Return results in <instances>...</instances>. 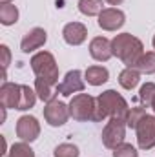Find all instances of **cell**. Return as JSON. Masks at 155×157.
Listing matches in <instances>:
<instances>
[{"label": "cell", "instance_id": "obj_23", "mask_svg": "<svg viewBox=\"0 0 155 157\" xmlns=\"http://www.w3.org/2000/svg\"><path fill=\"white\" fill-rule=\"evenodd\" d=\"M139 99H141V102H142V106H152V102H153L155 99V84L153 82H146V84H142L141 86V90H139Z\"/></svg>", "mask_w": 155, "mask_h": 157}, {"label": "cell", "instance_id": "obj_2", "mask_svg": "<svg viewBox=\"0 0 155 157\" xmlns=\"http://www.w3.org/2000/svg\"><path fill=\"white\" fill-rule=\"evenodd\" d=\"M112 49H113V55L117 59H120L126 64V68H133L144 53L142 42L137 37H133L131 33L115 35V39L112 40Z\"/></svg>", "mask_w": 155, "mask_h": 157}, {"label": "cell", "instance_id": "obj_22", "mask_svg": "<svg viewBox=\"0 0 155 157\" xmlns=\"http://www.w3.org/2000/svg\"><path fill=\"white\" fill-rule=\"evenodd\" d=\"M6 157H35V152L31 150V146L28 143L20 141V143H15L9 148V152L6 154Z\"/></svg>", "mask_w": 155, "mask_h": 157}, {"label": "cell", "instance_id": "obj_12", "mask_svg": "<svg viewBox=\"0 0 155 157\" xmlns=\"http://www.w3.org/2000/svg\"><path fill=\"white\" fill-rule=\"evenodd\" d=\"M89 55L97 60V62H106L113 57V49H112V40L106 37H95L89 42Z\"/></svg>", "mask_w": 155, "mask_h": 157}, {"label": "cell", "instance_id": "obj_1", "mask_svg": "<svg viewBox=\"0 0 155 157\" xmlns=\"http://www.w3.org/2000/svg\"><path fill=\"white\" fill-rule=\"evenodd\" d=\"M128 102L126 99L117 93L115 90H106L97 97V110H95V122H100L104 119H124L128 115Z\"/></svg>", "mask_w": 155, "mask_h": 157}, {"label": "cell", "instance_id": "obj_17", "mask_svg": "<svg viewBox=\"0 0 155 157\" xmlns=\"http://www.w3.org/2000/svg\"><path fill=\"white\" fill-rule=\"evenodd\" d=\"M139 82H141V73L135 68H126L119 75V84L124 90H133V88L139 86Z\"/></svg>", "mask_w": 155, "mask_h": 157}, {"label": "cell", "instance_id": "obj_5", "mask_svg": "<svg viewBox=\"0 0 155 157\" xmlns=\"http://www.w3.org/2000/svg\"><path fill=\"white\" fill-rule=\"evenodd\" d=\"M102 144L110 150H115L119 144L124 143L126 137V121L124 119H110L102 130Z\"/></svg>", "mask_w": 155, "mask_h": 157}, {"label": "cell", "instance_id": "obj_19", "mask_svg": "<svg viewBox=\"0 0 155 157\" xmlns=\"http://www.w3.org/2000/svg\"><path fill=\"white\" fill-rule=\"evenodd\" d=\"M18 22V9L13 4H0V24L13 26Z\"/></svg>", "mask_w": 155, "mask_h": 157}, {"label": "cell", "instance_id": "obj_8", "mask_svg": "<svg viewBox=\"0 0 155 157\" xmlns=\"http://www.w3.org/2000/svg\"><path fill=\"white\" fill-rule=\"evenodd\" d=\"M40 135V122L33 115H22L17 121V137L24 143H33Z\"/></svg>", "mask_w": 155, "mask_h": 157}, {"label": "cell", "instance_id": "obj_7", "mask_svg": "<svg viewBox=\"0 0 155 157\" xmlns=\"http://www.w3.org/2000/svg\"><path fill=\"white\" fill-rule=\"evenodd\" d=\"M71 117L70 115V106L62 101H51L44 106V119L49 126L53 128H59V126H64L68 122V119Z\"/></svg>", "mask_w": 155, "mask_h": 157}, {"label": "cell", "instance_id": "obj_30", "mask_svg": "<svg viewBox=\"0 0 155 157\" xmlns=\"http://www.w3.org/2000/svg\"><path fill=\"white\" fill-rule=\"evenodd\" d=\"M152 108H153V112H155V99H153V102H152Z\"/></svg>", "mask_w": 155, "mask_h": 157}, {"label": "cell", "instance_id": "obj_29", "mask_svg": "<svg viewBox=\"0 0 155 157\" xmlns=\"http://www.w3.org/2000/svg\"><path fill=\"white\" fill-rule=\"evenodd\" d=\"M2 4H11V0H0Z\"/></svg>", "mask_w": 155, "mask_h": 157}, {"label": "cell", "instance_id": "obj_10", "mask_svg": "<svg viewBox=\"0 0 155 157\" xmlns=\"http://www.w3.org/2000/svg\"><path fill=\"white\" fill-rule=\"evenodd\" d=\"M126 15L117 7H104L99 15V26L104 31H117L124 26Z\"/></svg>", "mask_w": 155, "mask_h": 157}, {"label": "cell", "instance_id": "obj_26", "mask_svg": "<svg viewBox=\"0 0 155 157\" xmlns=\"http://www.w3.org/2000/svg\"><path fill=\"white\" fill-rule=\"evenodd\" d=\"M137 148L135 146H131V144H128V143H122V144H119L115 150H113V157H137Z\"/></svg>", "mask_w": 155, "mask_h": 157}, {"label": "cell", "instance_id": "obj_24", "mask_svg": "<svg viewBox=\"0 0 155 157\" xmlns=\"http://www.w3.org/2000/svg\"><path fill=\"white\" fill-rule=\"evenodd\" d=\"M78 155H80L78 148L71 143H62L53 152V157H78Z\"/></svg>", "mask_w": 155, "mask_h": 157}, {"label": "cell", "instance_id": "obj_3", "mask_svg": "<svg viewBox=\"0 0 155 157\" xmlns=\"http://www.w3.org/2000/svg\"><path fill=\"white\" fill-rule=\"evenodd\" d=\"M31 70L37 77H42L53 84L59 86V66L55 57L49 51H39L37 55L31 57Z\"/></svg>", "mask_w": 155, "mask_h": 157}, {"label": "cell", "instance_id": "obj_18", "mask_svg": "<svg viewBox=\"0 0 155 157\" xmlns=\"http://www.w3.org/2000/svg\"><path fill=\"white\" fill-rule=\"evenodd\" d=\"M139 73H144V75H152L155 73V51H146L142 53V57L137 60V64L133 66Z\"/></svg>", "mask_w": 155, "mask_h": 157}, {"label": "cell", "instance_id": "obj_4", "mask_svg": "<svg viewBox=\"0 0 155 157\" xmlns=\"http://www.w3.org/2000/svg\"><path fill=\"white\" fill-rule=\"evenodd\" d=\"M68 106H70V115L75 121H78V122H86V121H93L95 119L97 99H93L88 93H77V95H73Z\"/></svg>", "mask_w": 155, "mask_h": 157}, {"label": "cell", "instance_id": "obj_25", "mask_svg": "<svg viewBox=\"0 0 155 157\" xmlns=\"http://www.w3.org/2000/svg\"><path fill=\"white\" fill-rule=\"evenodd\" d=\"M146 115V110L141 108V106H135V108H130L128 110V115H126V126L130 128H135L139 124V121Z\"/></svg>", "mask_w": 155, "mask_h": 157}, {"label": "cell", "instance_id": "obj_9", "mask_svg": "<svg viewBox=\"0 0 155 157\" xmlns=\"http://www.w3.org/2000/svg\"><path fill=\"white\" fill-rule=\"evenodd\" d=\"M86 88V80L82 78V71L80 70H71L66 73V77L62 78V82L57 86V91L64 97H70L73 93H80Z\"/></svg>", "mask_w": 155, "mask_h": 157}, {"label": "cell", "instance_id": "obj_28", "mask_svg": "<svg viewBox=\"0 0 155 157\" xmlns=\"http://www.w3.org/2000/svg\"><path fill=\"white\" fill-rule=\"evenodd\" d=\"M106 2H108L110 6H120V4H122L124 0H106Z\"/></svg>", "mask_w": 155, "mask_h": 157}, {"label": "cell", "instance_id": "obj_11", "mask_svg": "<svg viewBox=\"0 0 155 157\" xmlns=\"http://www.w3.org/2000/svg\"><path fill=\"white\" fill-rule=\"evenodd\" d=\"M20 91H22V84H15V82L4 80V84L0 86V104H2L4 108L18 110Z\"/></svg>", "mask_w": 155, "mask_h": 157}, {"label": "cell", "instance_id": "obj_27", "mask_svg": "<svg viewBox=\"0 0 155 157\" xmlns=\"http://www.w3.org/2000/svg\"><path fill=\"white\" fill-rule=\"evenodd\" d=\"M0 53H2V78L6 80V73H7V66L11 62V51L6 44L0 46Z\"/></svg>", "mask_w": 155, "mask_h": 157}, {"label": "cell", "instance_id": "obj_13", "mask_svg": "<svg viewBox=\"0 0 155 157\" xmlns=\"http://www.w3.org/2000/svg\"><path fill=\"white\" fill-rule=\"evenodd\" d=\"M62 37L70 46H80L88 39V28L82 22H70L62 29Z\"/></svg>", "mask_w": 155, "mask_h": 157}, {"label": "cell", "instance_id": "obj_14", "mask_svg": "<svg viewBox=\"0 0 155 157\" xmlns=\"http://www.w3.org/2000/svg\"><path fill=\"white\" fill-rule=\"evenodd\" d=\"M46 40H47L46 29H42V28H33V29H29V31L24 35V39L20 42V49H22L24 53H31V51L42 48V46L46 44Z\"/></svg>", "mask_w": 155, "mask_h": 157}, {"label": "cell", "instance_id": "obj_15", "mask_svg": "<svg viewBox=\"0 0 155 157\" xmlns=\"http://www.w3.org/2000/svg\"><path fill=\"white\" fill-rule=\"evenodd\" d=\"M35 91H37V95H39V99L42 102H51V101H55V97H57V84H53V82H49V80H46V78L42 77H37L35 78Z\"/></svg>", "mask_w": 155, "mask_h": 157}, {"label": "cell", "instance_id": "obj_20", "mask_svg": "<svg viewBox=\"0 0 155 157\" xmlns=\"http://www.w3.org/2000/svg\"><path fill=\"white\" fill-rule=\"evenodd\" d=\"M37 91L31 90L29 86L22 84V91H20V102H18V112H26V110H31L37 102Z\"/></svg>", "mask_w": 155, "mask_h": 157}, {"label": "cell", "instance_id": "obj_21", "mask_svg": "<svg viewBox=\"0 0 155 157\" xmlns=\"http://www.w3.org/2000/svg\"><path fill=\"white\" fill-rule=\"evenodd\" d=\"M102 9V0H78V11L86 17L100 15Z\"/></svg>", "mask_w": 155, "mask_h": 157}, {"label": "cell", "instance_id": "obj_6", "mask_svg": "<svg viewBox=\"0 0 155 157\" xmlns=\"http://www.w3.org/2000/svg\"><path fill=\"white\" fill-rule=\"evenodd\" d=\"M137 144L141 150H152L155 146V115L146 113L135 126Z\"/></svg>", "mask_w": 155, "mask_h": 157}, {"label": "cell", "instance_id": "obj_31", "mask_svg": "<svg viewBox=\"0 0 155 157\" xmlns=\"http://www.w3.org/2000/svg\"><path fill=\"white\" fill-rule=\"evenodd\" d=\"M152 44H153V49H155V35H153V40H152Z\"/></svg>", "mask_w": 155, "mask_h": 157}, {"label": "cell", "instance_id": "obj_16", "mask_svg": "<svg viewBox=\"0 0 155 157\" xmlns=\"http://www.w3.org/2000/svg\"><path fill=\"white\" fill-rule=\"evenodd\" d=\"M84 80L91 86H102L110 80V71L104 66H89L84 71Z\"/></svg>", "mask_w": 155, "mask_h": 157}]
</instances>
